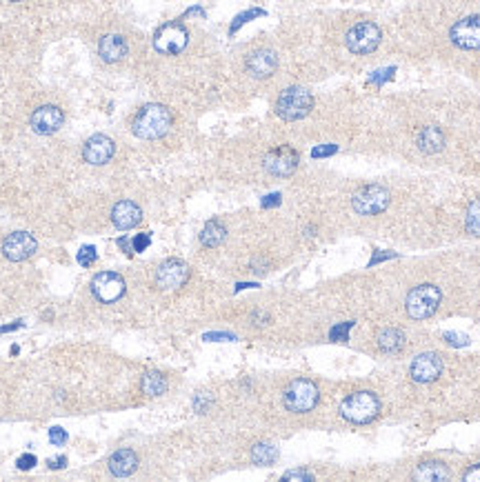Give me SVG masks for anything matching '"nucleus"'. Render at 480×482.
Masks as SVG:
<instances>
[{
	"instance_id": "obj_45",
	"label": "nucleus",
	"mask_w": 480,
	"mask_h": 482,
	"mask_svg": "<svg viewBox=\"0 0 480 482\" xmlns=\"http://www.w3.org/2000/svg\"><path fill=\"white\" fill-rule=\"evenodd\" d=\"M22 327V322L18 320V322H14V325H7V327H0V334H7V332H16V329H20Z\"/></svg>"
},
{
	"instance_id": "obj_29",
	"label": "nucleus",
	"mask_w": 480,
	"mask_h": 482,
	"mask_svg": "<svg viewBox=\"0 0 480 482\" xmlns=\"http://www.w3.org/2000/svg\"><path fill=\"white\" fill-rule=\"evenodd\" d=\"M76 261H78V265H83V267H91L93 263L98 261V251H96V247H93V244L83 247V249L78 251Z\"/></svg>"
},
{
	"instance_id": "obj_25",
	"label": "nucleus",
	"mask_w": 480,
	"mask_h": 482,
	"mask_svg": "<svg viewBox=\"0 0 480 482\" xmlns=\"http://www.w3.org/2000/svg\"><path fill=\"white\" fill-rule=\"evenodd\" d=\"M140 387H143V391L147 396H162L167 391V380L158 371H147L143 375V380H140Z\"/></svg>"
},
{
	"instance_id": "obj_28",
	"label": "nucleus",
	"mask_w": 480,
	"mask_h": 482,
	"mask_svg": "<svg viewBox=\"0 0 480 482\" xmlns=\"http://www.w3.org/2000/svg\"><path fill=\"white\" fill-rule=\"evenodd\" d=\"M261 16H265V9H249V11H245V14H238L236 18H233L229 31L236 33V31L245 25V22H249V20H254V18H261Z\"/></svg>"
},
{
	"instance_id": "obj_18",
	"label": "nucleus",
	"mask_w": 480,
	"mask_h": 482,
	"mask_svg": "<svg viewBox=\"0 0 480 482\" xmlns=\"http://www.w3.org/2000/svg\"><path fill=\"white\" fill-rule=\"evenodd\" d=\"M140 218H143V211H140V207L132 201H121L111 209V222H114V227L121 231L134 229L140 222Z\"/></svg>"
},
{
	"instance_id": "obj_35",
	"label": "nucleus",
	"mask_w": 480,
	"mask_h": 482,
	"mask_svg": "<svg viewBox=\"0 0 480 482\" xmlns=\"http://www.w3.org/2000/svg\"><path fill=\"white\" fill-rule=\"evenodd\" d=\"M336 151H338L336 145H323V147H316V149L311 151V156H313V158H327V156H334Z\"/></svg>"
},
{
	"instance_id": "obj_12",
	"label": "nucleus",
	"mask_w": 480,
	"mask_h": 482,
	"mask_svg": "<svg viewBox=\"0 0 480 482\" xmlns=\"http://www.w3.org/2000/svg\"><path fill=\"white\" fill-rule=\"evenodd\" d=\"M189 280V267L178 258H169L156 269V285L158 289H180L185 282Z\"/></svg>"
},
{
	"instance_id": "obj_10",
	"label": "nucleus",
	"mask_w": 480,
	"mask_h": 482,
	"mask_svg": "<svg viewBox=\"0 0 480 482\" xmlns=\"http://www.w3.org/2000/svg\"><path fill=\"white\" fill-rule=\"evenodd\" d=\"M449 38L456 47H460V49L478 52L480 49V14L467 16L456 22L449 31Z\"/></svg>"
},
{
	"instance_id": "obj_11",
	"label": "nucleus",
	"mask_w": 480,
	"mask_h": 482,
	"mask_svg": "<svg viewBox=\"0 0 480 482\" xmlns=\"http://www.w3.org/2000/svg\"><path fill=\"white\" fill-rule=\"evenodd\" d=\"M36 249H38V242L29 231H14V233H9L3 242V254L11 263L27 261V258L36 254Z\"/></svg>"
},
{
	"instance_id": "obj_36",
	"label": "nucleus",
	"mask_w": 480,
	"mask_h": 482,
	"mask_svg": "<svg viewBox=\"0 0 480 482\" xmlns=\"http://www.w3.org/2000/svg\"><path fill=\"white\" fill-rule=\"evenodd\" d=\"M394 74H396V69H394V67L380 69L378 74H373V76H371V82H376V85H382V82H387Z\"/></svg>"
},
{
	"instance_id": "obj_27",
	"label": "nucleus",
	"mask_w": 480,
	"mask_h": 482,
	"mask_svg": "<svg viewBox=\"0 0 480 482\" xmlns=\"http://www.w3.org/2000/svg\"><path fill=\"white\" fill-rule=\"evenodd\" d=\"M465 227L472 236H480V198L467 207V216H465Z\"/></svg>"
},
{
	"instance_id": "obj_9",
	"label": "nucleus",
	"mask_w": 480,
	"mask_h": 482,
	"mask_svg": "<svg viewBox=\"0 0 480 482\" xmlns=\"http://www.w3.org/2000/svg\"><path fill=\"white\" fill-rule=\"evenodd\" d=\"M127 291L125 285V278L121 274H114V272H100L93 276L91 280V293L93 298L100 300L102 304H111L116 300H121Z\"/></svg>"
},
{
	"instance_id": "obj_30",
	"label": "nucleus",
	"mask_w": 480,
	"mask_h": 482,
	"mask_svg": "<svg viewBox=\"0 0 480 482\" xmlns=\"http://www.w3.org/2000/svg\"><path fill=\"white\" fill-rule=\"evenodd\" d=\"M354 327V320H347V322H343V325H336L332 332H330V338L332 340H341V343H345L347 340V334H349V329Z\"/></svg>"
},
{
	"instance_id": "obj_42",
	"label": "nucleus",
	"mask_w": 480,
	"mask_h": 482,
	"mask_svg": "<svg viewBox=\"0 0 480 482\" xmlns=\"http://www.w3.org/2000/svg\"><path fill=\"white\" fill-rule=\"evenodd\" d=\"M47 465H49V469H63L67 465V458L65 456H58V458H54V460H49Z\"/></svg>"
},
{
	"instance_id": "obj_33",
	"label": "nucleus",
	"mask_w": 480,
	"mask_h": 482,
	"mask_svg": "<svg viewBox=\"0 0 480 482\" xmlns=\"http://www.w3.org/2000/svg\"><path fill=\"white\" fill-rule=\"evenodd\" d=\"M36 456L33 453H25V456H20L18 460H16V467L20 469V472H29V469H33L36 467Z\"/></svg>"
},
{
	"instance_id": "obj_47",
	"label": "nucleus",
	"mask_w": 480,
	"mask_h": 482,
	"mask_svg": "<svg viewBox=\"0 0 480 482\" xmlns=\"http://www.w3.org/2000/svg\"><path fill=\"white\" fill-rule=\"evenodd\" d=\"M11 3H20V0H11Z\"/></svg>"
},
{
	"instance_id": "obj_19",
	"label": "nucleus",
	"mask_w": 480,
	"mask_h": 482,
	"mask_svg": "<svg viewBox=\"0 0 480 482\" xmlns=\"http://www.w3.org/2000/svg\"><path fill=\"white\" fill-rule=\"evenodd\" d=\"M98 56L104 63H118L127 56V40L121 33H107L98 42Z\"/></svg>"
},
{
	"instance_id": "obj_34",
	"label": "nucleus",
	"mask_w": 480,
	"mask_h": 482,
	"mask_svg": "<svg viewBox=\"0 0 480 482\" xmlns=\"http://www.w3.org/2000/svg\"><path fill=\"white\" fill-rule=\"evenodd\" d=\"M444 340H447V343L454 345V347H465L467 343H470V338H467V336H463V334H454V332L444 334Z\"/></svg>"
},
{
	"instance_id": "obj_24",
	"label": "nucleus",
	"mask_w": 480,
	"mask_h": 482,
	"mask_svg": "<svg viewBox=\"0 0 480 482\" xmlns=\"http://www.w3.org/2000/svg\"><path fill=\"white\" fill-rule=\"evenodd\" d=\"M225 238H227V229L222 227L218 220H209L205 229L201 231V242L205 247H218Z\"/></svg>"
},
{
	"instance_id": "obj_1",
	"label": "nucleus",
	"mask_w": 480,
	"mask_h": 482,
	"mask_svg": "<svg viewBox=\"0 0 480 482\" xmlns=\"http://www.w3.org/2000/svg\"><path fill=\"white\" fill-rule=\"evenodd\" d=\"M171 123H173V116L165 104L151 102V104H145V107L136 114V118L132 123V132L136 138L156 140L169 132Z\"/></svg>"
},
{
	"instance_id": "obj_21",
	"label": "nucleus",
	"mask_w": 480,
	"mask_h": 482,
	"mask_svg": "<svg viewBox=\"0 0 480 482\" xmlns=\"http://www.w3.org/2000/svg\"><path fill=\"white\" fill-rule=\"evenodd\" d=\"M416 143H418V149L425 151V154H436V151H440L444 147V134H442L440 127L429 125V127H423L418 132Z\"/></svg>"
},
{
	"instance_id": "obj_4",
	"label": "nucleus",
	"mask_w": 480,
	"mask_h": 482,
	"mask_svg": "<svg viewBox=\"0 0 480 482\" xmlns=\"http://www.w3.org/2000/svg\"><path fill=\"white\" fill-rule=\"evenodd\" d=\"M440 300H442V293L436 285H418L407 293L405 307H407L409 318L425 320L429 316L436 313Z\"/></svg>"
},
{
	"instance_id": "obj_3",
	"label": "nucleus",
	"mask_w": 480,
	"mask_h": 482,
	"mask_svg": "<svg viewBox=\"0 0 480 482\" xmlns=\"http://www.w3.org/2000/svg\"><path fill=\"white\" fill-rule=\"evenodd\" d=\"M313 96L305 87H287L276 100V114L283 120H300L311 111Z\"/></svg>"
},
{
	"instance_id": "obj_14",
	"label": "nucleus",
	"mask_w": 480,
	"mask_h": 482,
	"mask_svg": "<svg viewBox=\"0 0 480 482\" xmlns=\"http://www.w3.org/2000/svg\"><path fill=\"white\" fill-rule=\"evenodd\" d=\"M63 123H65V114H63L61 107H56V104H42V107H38L36 111L31 114V118H29L31 129L38 136H52V134H56L58 129L63 127Z\"/></svg>"
},
{
	"instance_id": "obj_44",
	"label": "nucleus",
	"mask_w": 480,
	"mask_h": 482,
	"mask_svg": "<svg viewBox=\"0 0 480 482\" xmlns=\"http://www.w3.org/2000/svg\"><path fill=\"white\" fill-rule=\"evenodd\" d=\"M118 244L125 249V254H134V251H132V240H130V238H121Z\"/></svg>"
},
{
	"instance_id": "obj_23",
	"label": "nucleus",
	"mask_w": 480,
	"mask_h": 482,
	"mask_svg": "<svg viewBox=\"0 0 480 482\" xmlns=\"http://www.w3.org/2000/svg\"><path fill=\"white\" fill-rule=\"evenodd\" d=\"M378 347L387 354H396L405 347V336L401 329H382L378 334Z\"/></svg>"
},
{
	"instance_id": "obj_46",
	"label": "nucleus",
	"mask_w": 480,
	"mask_h": 482,
	"mask_svg": "<svg viewBox=\"0 0 480 482\" xmlns=\"http://www.w3.org/2000/svg\"><path fill=\"white\" fill-rule=\"evenodd\" d=\"M185 16H205V11H203V9H198V7H194V9L187 11Z\"/></svg>"
},
{
	"instance_id": "obj_16",
	"label": "nucleus",
	"mask_w": 480,
	"mask_h": 482,
	"mask_svg": "<svg viewBox=\"0 0 480 482\" xmlns=\"http://www.w3.org/2000/svg\"><path fill=\"white\" fill-rule=\"evenodd\" d=\"M114 151H116L114 140L104 134H96L85 143L83 158H85V162L93 164V167H100V164H107L114 158Z\"/></svg>"
},
{
	"instance_id": "obj_43",
	"label": "nucleus",
	"mask_w": 480,
	"mask_h": 482,
	"mask_svg": "<svg viewBox=\"0 0 480 482\" xmlns=\"http://www.w3.org/2000/svg\"><path fill=\"white\" fill-rule=\"evenodd\" d=\"M387 258H394V254H373V258L369 261V267H373V265L380 263V261H387Z\"/></svg>"
},
{
	"instance_id": "obj_2",
	"label": "nucleus",
	"mask_w": 480,
	"mask_h": 482,
	"mask_svg": "<svg viewBox=\"0 0 480 482\" xmlns=\"http://www.w3.org/2000/svg\"><path fill=\"white\" fill-rule=\"evenodd\" d=\"M380 414V401L373 391H356L349 394L341 403V416L354 425H367L376 420Z\"/></svg>"
},
{
	"instance_id": "obj_13",
	"label": "nucleus",
	"mask_w": 480,
	"mask_h": 482,
	"mask_svg": "<svg viewBox=\"0 0 480 482\" xmlns=\"http://www.w3.org/2000/svg\"><path fill=\"white\" fill-rule=\"evenodd\" d=\"M263 167H265L269 173H272V176H280V178H285V176H291V173L296 171V167H298V154H296V149H291V147H287V145L272 149V151H269V154L265 156Z\"/></svg>"
},
{
	"instance_id": "obj_20",
	"label": "nucleus",
	"mask_w": 480,
	"mask_h": 482,
	"mask_svg": "<svg viewBox=\"0 0 480 482\" xmlns=\"http://www.w3.org/2000/svg\"><path fill=\"white\" fill-rule=\"evenodd\" d=\"M138 469V456L132 449H118L109 458V472L116 478H127Z\"/></svg>"
},
{
	"instance_id": "obj_41",
	"label": "nucleus",
	"mask_w": 480,
	"mask_h": 482,
	"mask_svg": "<svg viewBox=\"0 0 480 482\" xmlns=\"http://www.w3.org/2000/svg\"><path fill=\"white\" fill-rule=\"evenodd\" d=\"M205 340H236V336H233V334H222V332H218V334H205Z\"/></svg>"
},
{
	"instance_id": "obj_17",
	"label": "nucleus",
	"mask_w": 480,
	"mask_h": 482,
	"mask_svg": "<svg viewBox=\"0 0 480 482\" xmlns=\"http://www.w3.org/2000/svg\"><path fill=\"white\" fill-rule=\"evenodd\" d=\"M247 72L254 76V78H269V76H274L276 74V69H278V56L276 52L272 49H258V52H254L249 54L247 58Z\"/></svg>"
},
{
	"instance_id": "obj_6",
	"label": "nucleus",
	"mask_w": 480,
	"mask_h": 482,
	"mask_svg": "<svg viewBox=\"0 0 480 482\" xmlns=\"http://www.w3.org/2000/svg\"><path fill=\"white\" fill-rule=\"evenodd\" d=\"M351 207L360 216H376L389 207V192L380 185H367L351 198Z\"/></svg>"
},
{
	"instance_id": "obj_31",
	"label": "nucleus",
	"mask_w": 480,
	"mask_h": 482,
	"mask_svg": "<svg viewBox=\"0 0 480 482\" xmlns=\"http://www.w3.org/2000/svg\"><path fill=\"white\" fill-rule=\"evenodd\" d=\"M49 442L54 446H63L67 442V431L63 427H52L49 429Z\"/></svg>"
},
{
	"instance_id": "obj_26",
	"label": "nucleus",
	"mask_w": 480,
	"mask_h": 482,
	"mask_svg": "<svg viewBox=\"0 0 480 482\" xmlns=\"http://www.w3.org/2000/svg\"><path fill=\"white\" fill-rule=\"evenodd\" d=\"M251 460L258 467H269L278 460V449L274 444L258 442V444H254V449H251Z\"/></svg>"
},
{
	"instance_id": "obj_37",
	"label": "nucleus",
	"mask_w": 480,
	"mask_h": 482,
	"mask_svg": "<svg viewBox=\"0 0 480 482\" xmlns=\"http://www.w3.org/2000/svg\"><path fill=\"white\" fill-rule=\"evenodd\" d=\"M283 480H313V476L305 472V469H294V472H287Z\"/></svg>"
},
{
	"instance_id": "obj_8",
	"label": "nucleus",
	"mask_w": 480,
	"mask_h": 482,
	"mask_svg": "<svg viewBox=\"0 0 480 482\" xmlns=\"http://www.w3.org/2000/svg\"><path fill=\"white\" fill-rule=\"evenodd\" d=\"M380 36L382 33L373 22H360V25L347 31L345 45L351 54H371L380 45Z\"/></svg>"
},
{
	"instance_id": "obj_38",
	"label": "nucleus",
	"mask_w": 480,
	"mask_h": 482,
	"mask_svg": "<svg viewBox=\"0 0 480 482\" xmlns=\"http://www.w3.org/2000/svg\"><path fill=\"white\" fill-rule=\"evenodd\" d=\"M209 405H212V398H207V396H196V401H194V407L198 414H205V411L209 409Z\"/></svg>"
},
{
	"instance_id": "obj_40",
	"label": "nucleus",
	"mask_w": 480,
	"mask_h": 482,
	"mask_svg": "<svg viewBox=\"0 0 480 482\" xmlns=\"http://www.w3.org/2000/svg\"><path fill=\"white\" fill-rule=\"evenodd\" d=\"M463 480H467V482H480V462L474 465L472 469H467V472L463 474Z\"/></svg>"
},
{
	"instance_id": "obj_5",
	"label": "nucleus",
	"mask_w": 480,
	"mask_h": 482,
	"mask_svg": "<svg viewBox=\"0 0 480 482\" xmlns=\"http://www.w3.org/2000/svg\"><path fill=\"white\" fill-rule=\"evenodd\" d=\"M318 398H320V391H318V387H316V382L307 378H298L287 384V389L283 394V403L291 414H307V411H311L318 405Z\"/></svg>"
},
{
	"instance_id": "obj_32",
	"label": "nucleus",
	"mask_w": 480,
	"mask_h": 482,
	"mask_svg": "<svg viewBox=\"0 0 480 482\" xmlns=\"http://www.w3.org/2000/svg\"><path fill=\"white\" fill-rule=\"evenodd\" d=\"M151 244V236H149V233H138V236L132 240V251H145L147 249V247Z\"/></svg>"
},
{
	"instance_id": "obj_39",
	"label": "nucleus",
	"mask_w": 480,
	"mask_h": 482,
	"mask_svg": "<svg viewBox=\"0 0 480 482\" xmlns=\"http://www.w3.org/2000/svg\"><path fill=\"white\" fill-rule=\"evenodd\" d=\"M280 201H283V196H280V194H269V196H265L263 198V207L265 209H272V207H278L280 205Z\"/></svg>"
},
{
	"instance_id": "obj_22",
	"label": "nucleus",
	"mask_w": 480,
	"mask_h": 482,
	"mask_svg": "<svg viewBox=\"0 0 480 482\" xmlns=\"http://www.w3.org/2000/svg\"><path fill=\"white\" fill-rule=\"evenodd\" d=\"M416 480L423 482H436V480H447L449 478V469L444 467L442 462H423L416 472H414Z\"/></svg>"
},
{
	"instance_id": "obj_15",
	"label": "nucleus",
	"mask_w": 480,
	"mask_h": 482,
	"mask_svg": "<svg viewBox=\"0 0 480 482\" xmlns=\"http://www.w3.org/2000/svg\"><path fill=\"white\" fill-rule=\"evenodd\" d=\"M442 373V358L434 351H427V354H420L414 358L412 367H409V375H412L414 382L427 384L434 382L438 375Z\"/></svg>"
},
{
	"instance_id": "obj_7",
	"label": "nucleus",
	"mask_w": 480,
	"mask_h": 482,
	"mask_svg": "<svg viewBox=\"0 0 480 482\" xmlns=\"http://www.w3.org/2000/svg\"><path fill=\"white\" fill-rule=\"evenodd\" d=\"M187 42H189V33H187L183 22H167L154 33V49L165 56L180 54Z\"/></svg>"
}]
</instances>
